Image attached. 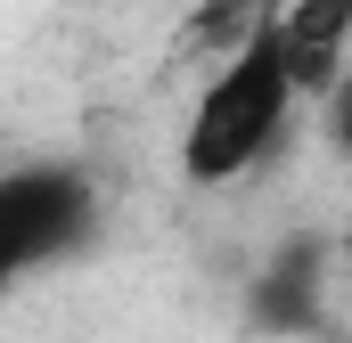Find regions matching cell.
Here are the masks:
<instances>
[{
	"label": "cell",
	"instance_id": "obj_1",
	"mask_svg": "<svg viewBox=\"0 0 352 343\" xmlns=\"http://www.w3.org/2000/svg\"><path fill=\"white\" fill-rule=\"evenodd\" d=\"M295 66H287V49H278V25H270V8L238 33V49L221 58V74L205 82V98L188 106V131H180V172L197 180V188H230L238 172H254L287 139V123H295Z\"/></svg>",
	"mask_w": 352,
	"mask_h": 343
},
{
	"label": "cell",
	"instance_id": "obj_2",
	"mask_svg": "<svg viewBox=\"0 0 352 343\" xmlns=\"http://www.w3.org/2000/svg\"><path fill=\"white\" fill-rule=\"evenodd\" d=\"M98 237V188L74 164H16L0 172V294L58 270Z\"/></svg>",
	"mask_w": 352,
	"mask_h": 343
},
{
	"label": "cell",
	"instance_id": "obj_3",
	"mask_svg": "<svg viewBox=\"0 0 352 343\" xmlns=\"http://www.w3.org/2000/svg\"><path fill=\"white\" fill-rule=\"evenodd\" d=\"M270 25H278V49H287L303 98L311 90L328 98L344 82V66H352V0H278Z\"/></svg>",
	"mask_w": 352,
	"mask_h": 343
},
{
	"label": "cell",
	"instance_id": "obj_4",
	"mask_svg": "<svg viewBox=\"0 0 352 343\" xmlns=\"http://www.w3.org/2000/svg\"><path fill=\"white\" fill-rule=\"evenodd\" d=\"M311 270H320V254H311V246L278 254V270H270V286H263V319L311 327Z\"/></svg>",
	"mask_w": 352,
	"mask_h": 343
},
{
	"label": "cell",
	"instance_id": "obj_5",
	"mask_svg": "<svg viewBox=\"0 0 352 343\" xmlns=\"http://www.w3.org/2000/svg\"><path fill=\"white\" fill-rule=\"evenodd\" d=\"M328 131H336V147L352 156V66H344V82L328 90Z\"/></svg>",
	"mask_w": 352,
	"mask_h": 343
}]
</instances>
